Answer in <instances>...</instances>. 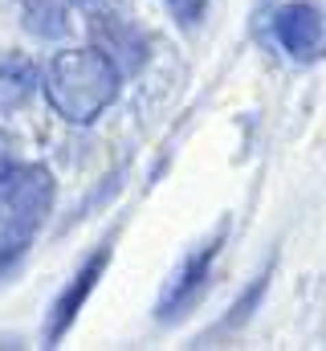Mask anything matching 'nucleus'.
Here are the masks:
<instances>
[{
  "instance_id": "nucleus-1",
  "label": "nucleus",
  "mask_w": 326,
  "mask_h": 351,
  "mask_svg": "<svg viewBox=\"0 0 326 351\" xmlns=\"http://www.w3.org/2000/svg\"><path fill=\"white\" fill-rule=\"evenodd\" d=\"M118 66L102 49H66L45 70V98L66 123H94L118 98Z\"/></svg>"
},
{
  "instance_id": "nucleus-2",
  "label": "nucleus",
  "mask_w": 326,
  "mask_h": 351,
  "mask_svg": "<svg viewBox=\"0 0 326 351\" xmlns=\"http://www.w3.org/2000/svg\"><path fill=\"white\" fill-rule=\"evenodd\" d=\"M53 208V176L41 164H21L0 184V269L12 265Z\"/></svg>"
},
{
  "instance_id": "nucleus-3",
  "label": "nucleus",
  "mask_w": 326,
  "mask_h": 351,
  "mask_svg": "<svg viewBox=\"0 0 326 351\" xmlns=\"http://www.w3.org/2000/svg\"><path fill=\"white\" fill-rule=\"evenodd\" d=\"M273 33H277L281 49L294 62H314V58L326 53V16L314 4H306V0L286 4L277 12V21H273Z\"/></svg>"
},
{
  "instance_id": "nucleus-4",
  "label": "nucleus",
  "mask_w": 326,
  "mask_h": 351,
  "mask_svg": "<svg viewBox=\"0 0 326 351\" xmlns=\"http://www.w3.org/2000/svg\"><path fill=\"white\" fill-rule=\"evenodd\" d=\"M102 265H106V254H98V258H90L86 262V269H82L78 278H74V286L58 298V306H53V319H49V331H45V339L49 343H58L62 339V331L78 319V311H82V302L90 298V290H94V282L102 278Z\"/></svg>"
},
{
  "instance_id": "nucleus-5",
  "label": "nucleus",
  "mask_w": 326,
  "mask_h": 351,
  "mask_svg": "<svg viewBox=\"0 0 326 351\" xmlns=\"http://www.w3.org/2000/svg\"><path fill=\"white\" fill-rule=\"evenodd\" d=\"M29 33L58 41L70 29V0H29V16H25Z\"/></svg>"
},
{
  "instance_id": "nucleus-6",
  "label": "nucleus",
  "mask_w": 326,
  "mask_h": 351,
  "mask_svg": "<svg viewBox=\"0 0 326 351\" xmlns=\"http://www.w3.org/2000/svg\"><path fill=\"white\" fill-rule=\"evenodd\" d=\"M37 86V66L29 62H4L0 66V110H16Z\"/></svg>"
},
{
  "instance_id": "nucleus-7",
  "label": "nucleus",
  "mask_w": 326,
  "mask_h": 351,
  "mask_svg": "<svg viewBox=\"0 0 326 351\" xmlns=\"http://www.w3.org/2000/svg\"><path fill=\"white\" fill-rule=\"evenodd\" d=\"M212 254H216V245H204V250H200V258H188V265L179 269V278L167 286V298H163V306H167V311H171V306H179V302L196 290V282L204 278V269H208V262H212Z\"/></svg>"
},
{
  "instance_id": "nucleus-8",
  "label": "nucleus",
  "mask_w": 326,
  "mask_h": 351,
  "mask_svg": "<svg viewBox=\"0 0 326 351\" xmlns=\"http://www.w3.org/2000/svg\"><path fill=\"white\" fill-rule=\"evenodd\" d=\"M204 4L208 0H167V8H171V16L184 25V29H192L200 16H204Z\"/></svg>"
},
{
  "instance_id": "nucleus-9",
  "label": "nucleus",
  "mask_w": 326,
  "mask_h": 351,
  "mask_svg": "<svg viewBox=\"0 0 326 351\" xmlns=\"http://www.w3.org/2000/svg\"><path fill=\"white\" fill-rule=\"evenodd\" d=\"M16 168H21V152H16V139L0 131V184H4L8 176L16 172Z\"/></svg>"
},
{
  "instance_id": "nucleus-10",
  "label": "nucleus",
  "mask_w": 326,
  "mask_h": 351,
  "mask_svg": "<svg viewBox=\"0 0 326 351\" xmlns=\"http://www.w3.org/2000/svg\"><path fill=\"white\" fill-rule=\"evenodd\" d=\"M74 4H78L86 16H94V21H98V16H118V12H123V0H74Z\"/></svg>"
}]
</instances>
